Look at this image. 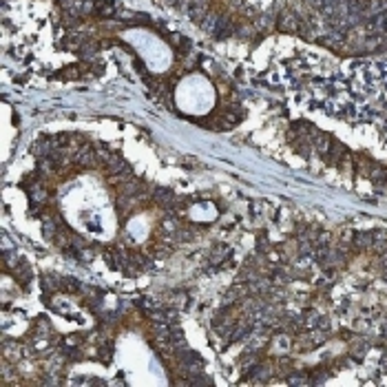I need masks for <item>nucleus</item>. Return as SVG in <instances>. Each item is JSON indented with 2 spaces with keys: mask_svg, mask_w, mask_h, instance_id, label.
<instances>
[{
  "mask_svg": "<svg viewBox=\"0 0 387 387\" xmlns=\"http://www.w3.org/2000/svg\"><path fill=\"white\" fill-rule=\"evenodd\" d=\"M75 164L80 166V168H95L98 166V159H95V148L89 146V144H84L82 148L75 150Z\"/></svg>",
  "mask_w": 387,
  "mask_h": 387,
  "instance_id": "obj_1",
  "label": "nucleus"
},
{
  "mask_svg": "<svg viewBox=\"0 0 387 387\" xmlns=\"http://www.w3.org/2000/svg\"><path fill=\"white\" fill-rule=\"evenodd\" d=\"M150 200L157 204L159 208H168L170 211V208H175V204H177L179 197H177L173 190H168V188H155L153 195H150Z\"/></svg>",
  "mask_w": 387,
  "mask_h": 387,
  "instance_id": "obj_2",
  "label": "nucleus"
},
{
  "mask_svg": "<svg viewBox=\"0 0 387 387\" xmlns=\"http://www.w3.org/2000/svg\"><path fill=\"white\" fill-rule=\"evenodd\" d=\"M277 29L286 31V34H297V31H301V23L292 12H283L277 20Z\"/></svg>",
  "mask_w": 387,
  "mask_h": 387,
  "instance_id": "obj_3",
  "label": "nucleus"
},
{
  "mask_svg": "<svg viewBox=\"0 0 387 387\" xmlns=\"http://www.w3.org/2000/svg\"><path fill=\"white\" fill-rule=\"evenodd\" d=\"M208 7H211V0H188V16H190V20H195V23H202L204 18H206L208 14Z\"/></svg>",
  "mask_w": 387,
  "mask_h": 387,
  "instance_id": "obj_4",
  "label": "nucleus"
},
{
  "mask_svg": "<svg viewBox=\"0 0 387 387\" xmlns=\"http://www.w3.org/2000/svg\"><path fill=\"white\" fill-rule=\"evenodd\" d=\"M332 142H334V139H332L330 135H325V133H319V131H314V133H312V146L319 150L321 155H327V153H330Z\"/></svg>",
  "mask_w": 387,
  "mask_h": 387,
  "instance_id": "obj_5",
  "label": "nucleus"
},
{
  "mask_svg": "<svg viewBox=\"0 0 387 387\" xmlns=\"http://www.w3.org/2000/svg\"><path fill=\"white\" fill-rule=\"evenodd\" d=\"M51 150H53V146H51V137H38L36 142L31 144V153H34L38 159H40V157H47V155H51Z\"/></svg>",
  "mask_w": 387,
  "mask_h": 387,
  "instance_id": "obj_6",
  "label": "nucleus"
},
{
  "mask_svg": "<svg viewBox=\"0 0 387 387\" xmlns=\"http://www.w3.org/2000/svg\"><path fill=\"white\" fill-rule=\"evenodd\" d=\"M352 244L356 246L358 250H369L374 246V233H354Z\"/></svg>",
  "mask_w": 387,
  "mask_h": 387,
  "instance_id": "obj_7",
  "label": "nucleus"
},
{
  "mask_svg": "<svg viewBox=\"0 0 387 387\" xmlns=\"http://www.w3.org/2000/svg\"><path fill=\"white\" fill-rule=\"evenodd\" d=\"M219 20H222V16H219V14H211V12H208V14H206V18H204V20H202L200 25H202V29L206 31V34L215 36V34H217Z\"/></svg>",
  "mask_w": 387,
  "mask_h": 387,
  "instance_id": "obj_8",
  "label": "nucleus"
},
{
  "mask_svg": "<svg viewBox=\"0 0 387 387\" xmlns=\"http://www.w3.org/2000/svg\"><path fill=\"white\" fill-rule=\"evenodd\" d=\"M228 257H230V248L224 244H219V246H215V250L211 252V263L213 266H219V263H224Z\"/></svg>",
  "mask_w": 387,
  "mask_h": 387,
  "instance_id": "obj_9",
  "label": "nucleus"
},
{
  "mask_svg": "<svg viewBox=\"0 0 387 387\" xmlns=\"http://www.w3.org/2000/svg\"><path fill=\"white\" fill-rule=\"evenodd\" d=\"M60 277H56V275H49V272H47V275H42L40 277V286H42V290H45V292H58V290H60Z\"/></svg>",
  "mask_w": 387,
  "mask_h": 387,
  "instance_id": "obj_10",
  "label": "nucleus"
},
{
  "mask_svg": "<svg viewBox=\"0 0 387 387\" xmlns=\"http://www.w3.org/2000/svg\"><path fill=\"white\" fill-rule=\"evenodd\" d=\"M95 14L102 16V18H111L113 14H115V5L111 3V0H104V3H95Z\"/></svg>",
  "mask_w": 387,
  "mask_h": 387,
  "instance_id": "obj_11",
  "label": "nucleus"
},
{
  "mask_svg": "<svg viewBox=\"0 0 387 387\" xmlns=\"http://www.w3.org/2000/svg\"><path fill=\"white\" fill-rule=\"evenodd\" d=\"M60 290H62V292H78V290H82V288H80L78 279H73V277H60Z\"/></svg>",
  "mask_w": 387,
  "mask_h": 387,
  "instance_id": "obj_12",
  "label": "nucleus"
},
{
  "mask_svg": "<svg viewBox=\"0 0 387 387\" xmlns=\"http://www.w3.org/2000/svg\"><path fill=\"white\" fill-rule=\"evenodd\" d=\"M3 354H5V358H14V356L20 358V347L12 341H5L3 343Z\"/></svg>",
  "mask_w": 387,
  "mask_h": 387,
  "instance_id": "obj_13",
  "label": "nucleus"
},
{
  "mask_svg": "<svg viewBox=\"0 0 387 387\" xmlns=\"http://www.w3.org/2000/svg\"><path fill=\"white\" fill-rule=\"evenodd\" d=\"M272 345L279 347V350H283V352H288L292 343H290V336H286V334H277L275 338H272Z\"/></svg>",
  "mask_w": 387,
  "mask_h": 387,
  "instance_id": "obj_14",
  "label": "nucleus"
},
{
  "mask_svg": "<svg viewBox=\"0 0 387 387\" xmlns=\"http://www.w3.org/2000/svg\"><path fill=\"white\" fill-rule=\"evenodd\" d=\"M257 250H259V252H268V250H270V241H268L266 235H259V237H257Z\"/></svg>",
  "mask_w": 387,
  "mask_h": 387,
  "instance_id": "obj_15",
  "label": "nucleus"
},
{
  "mask_svg": "<svg viewBox=\"0 0 387 387\" xmlns=\"http://www.w3.org/2000/svg\"><path fill=\"white\" fill-rule=\"evenodd\" d=\"M64 345H71V347L80 345V336H78V334H71V336H67V338H64Z\"/></svg>",
  "mask_w": 387,
  "mask_h": 387,
  "instance_id": "obj_16",
  "label": "nucleus"
},
{
  "mask_svg": "<svg viewBox=\"0 0 387 387\" xmlns=\"http://www.w3.org/2000/svg\"><path fill=\"white\" fill-rule=\"evenodd\" d=\"M166 3H173V5H175V0H166Z\"/></svg>",
  "mask_w": 387,
  "mask_h": 387,
  "instance_id": "obj_17",
  "label": "nucleus"
}]
</instances>
